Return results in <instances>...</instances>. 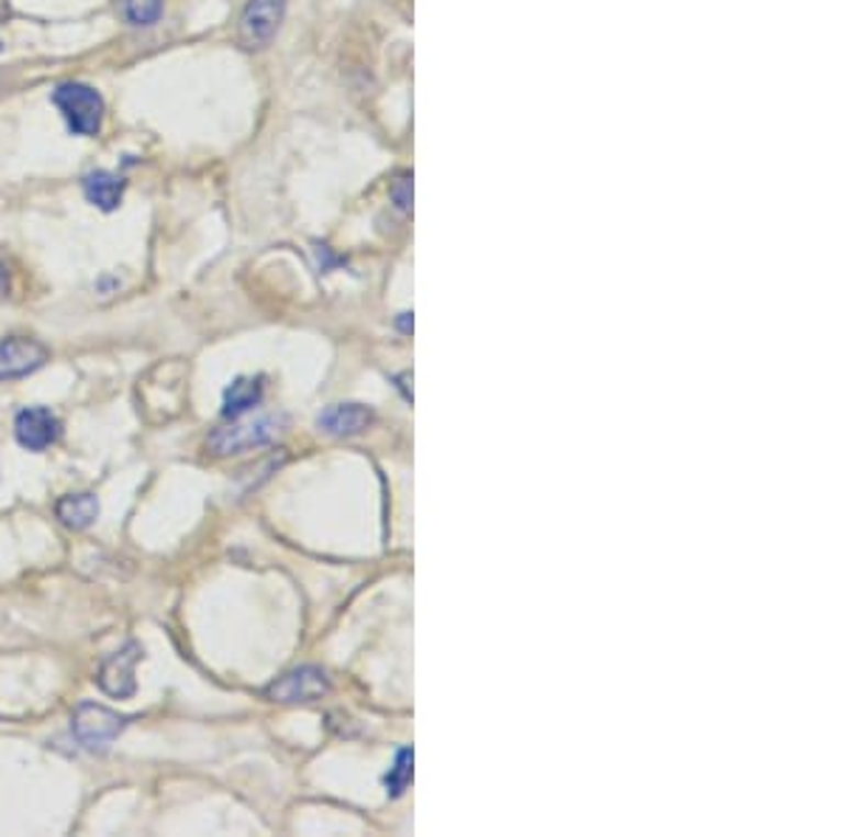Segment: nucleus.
<instances>
[{"instance_id": "obj_1", "label": "nucleus", "mask_w": 846, "mask_h": 837, "mask_svg": "<svg viewBox=\"0 0 846 837\" xmlns=\"http://www.w3.org/2000/svg\"><path fill=\"white\" fill-rule=\"evenodd\" d=\"M52 102L66 119L74 136H97L102 131L104 102L97 88L85 82H63L52 91Z\"/></svg>"}, {"instance_id": "obj_2", "label": "nucleus", "mask_w": 846, "mask_h": 837, "mask_svg": "<svg viewBox=\"0 0 846 837\" xmlns=\"http://www.w3.org/2000/svg\"><path fill=\"white\" fill-rule=\"evenodd\" d=\"M127 719L119 716L111 707L97 702H79L71 719V734L88 754H108L113 741L119 739Z\"/></svg>"}, {"instance_id": "obj_3", "label": "nucleus", "mask_w": 846, "mask_h": 837, "mask_svg": "<svg viewBox=\"0 0 846 837\" xmlns=\"http://www.w3.org/2000/svg\"><path fill=\"white\" fill-rule=\"evenodd\" d=\"M280 432H282V417L263 415L257 417V421L229 423V426L215 428V432L207 437V448L218 457L243 455V451H252V448L268 446V443L280 435Z\"/></svg>"}, {"instance_id": "obj_4", "label": "nucleus", "mask_w": 846, "mask_h": 837, "mask_svg": "<svg viewBox=\"0 0 846 837\" xmlns=\"http://www.w3.org/2000/svg\"><path fill=\"white\" fill-rule=\"evenodd\" d=\"M288 0H248L241 12V23H237V40L248 52L266 48L274 40V34L280 32V23L286 18Z\"/></svg>"}, {"instance_id": "obj_5", "label": "nucleus", "mask_w": 846, "mask_h": 837, "mask_svg": "<svg viewBox=\"0 0 846 837\" xmlns=\"http://www.w3.org/2000/svg\"><path fill=\"white\" fill-rule=\"evenodd\" d=\"M142 643L131 640L124 643L119 651H113L111 657H104L97 671L99 689L108 696H113V700H127V696L136 694V677H133V669H136V662L142 660Z\"/></svg>"}, {"instance_id": "obj_6", "label": "nucleus", "mask_w": 846, "mask_h": 837, "mask_svg": "<svg viewBox=\"0 0 846 837\" xmlns=\"http://www.w3.org/2000/svg\"><path fill=\"white\" fill-rule=\"evenodd\" d=\"M266 694L274 702H316L331 694V680L322 669L302 666V669H293L280 677Z\"/></svg>"}, {"instance_id": "obj_7", "label": "nucleus", "mask_w": 846, "mask_h": 837, "mask_svg": "<svg viewBox=\"0 0 846 837\" xmlns=\"http://www.w3.org/2000/svg\"><path fill=\"white\" fill-rule=\"evenodd\" d=\"M48 361V347L40 345L37 338L12 336L0 342V381L32 376Z\"/></svg>"}, {"instance_id": "obj_8", "label": "nucleus", "mask_w": 846, "mask_h": 837, "mask_svg": "<svg viewBox=\"0 0 846 837\" xmlns=\"http://www.w3.org/2000/svg\"><path fill=\"white\" fill-rule=\"evenodd\" d=\"M59 432H63L59 417L46 406H29L14 417V437L29 451H46L52 443L59 440Z\"/></svg>"}, {"instance_id": "obj_9", "label": "nucleus", "mask_w": 846, "mask_h": 837, "mask_svg": "<svg viewBox=\"0 0 846 837\" xmlns=\"http://www.w3.org/2000/svg\"><path fill=\"white\" fill-rule=\"evenodd\" d=\"M372 410L361 403H333L316 417V426L331 437H353L370 428Z\"/></svg>"}, {"instance_id": "obj_10", "label": "nucleus", "mask_w": 846, "mask_h": 837, "mask_svg": "<svg viewBox=\"0 0 846 837\" xmlns=\"http://www.w3.org/2000/svg\"><path fill=\"white\" fill-rule=\"evenodd\" d=\"M82 196L102 212H113L122 203L124 178L111 169H91L88 176H82Z\"/></svg>"}, {"instance_id": "obj_11", "label": "nucleus", "mask_w": 846, "mask_h": 837, "mask_svg": "<svg viewBox=\"0 0 846 837\" xmlns=\"http://www.w3.org/2000/svg\"><path fill=\"white\" fill-rule=\"evenodd\" d=\"M99 516L97 493H68L57 502V520L71 531H88Z\"/></svg>"}, {"instance_id": "obj_12", "label": "nucleus", "mask_w": 846, "mask_h": 837, "mask_svg": "<svg viewBox=\"0 0 846 837\" xmlns=\"http://www.w3.org/2000/svg\"><path fill=\"white\" fill-rule=\"evenodd\" d=\"M263 401V378H237L226 392H223V417L237 421L254 410Z\"/></svg>"}, {"instance_id": "obj_13", "label": "nucleus", "mask_w": 846, "mask_h": 837, "mask_svg": "<svg viewBox=\"0 0 846 837\" xmlns=\"http://www.w3.org/2000/svg\"><path fill=\"white\" fill-rule=\"evenodd\" d=\"M119 3H122V18L131 26H153L164 12V0H119Z\"/></svg>"}, {"instance_id": "obj_14", "label": "nucleus", "mask_w": 846, "mask_h": 837, "mask_svg": "<svg viewBox=\"0 0 846 837\" xmlns=\"http://www.w3.org/2000/svg\"><path fill=\"white\" fill-rule=\"evenodd\" d=\"M410 779H412V750L410 747H401V750L396 754V761H392L390 772L385 775L387 795H390V799H398V795L407 790Z\"/></svg>"}, {"instance_id": "obj_15", "label": "nucleus", "mask_w": 846, "mask_h": 837, "mask_svg": "<svg viewBox=\"0 0 846 837\" xmlns=\"http://www.w3.org/2000/svg\"><path fill=\"white\" fill-rule=\"evenodd\" d=\"M390 196H392V203H396L398 212H410L412 209V178L410 176L398 178V181L392 183Z\"/></svg>"}, {"instance_id": "obj_16", "label": "nucleus", "mask_w": 846, "mask_h": 837, "mask_svg": "<svg viewBox=\"0 0 846 837\" xmlns=\"http://www.w3.org/2000/svg\"><path fill=\"white\" fill-rule=\"evenodd\" d=\"M7 288H9V279H7V268H3V266H0V293H3V291H7Z\"/></svg>"}, {"instance_id": "obj_17", "label": "nucleus", "mask_w": 846, "mask_h": 837, "mask_svg": "<svg viewBox=\"0 0 846 837\" xmlns=\"http://www.w3.org/2000/svg\"><path fill=\"white\" fill-rule=\"evenodd\" d=\"M9 14V0H0V18H7Z\"/></svg>"}, {"instance_id": "obj_18", "label": "nucleus", "mask_w": 846, "mask_h": 837, "mask_svg": "<svg viewBox=\"0 0 846 837\" xmlns=\"http://www.w3.org/2000/svg\"><path fill=\"white\" fill-rule=\"evenodd\" d=\"M0 48H3V43H0Z\"/></svg>"}]
</instances>
